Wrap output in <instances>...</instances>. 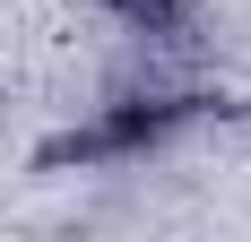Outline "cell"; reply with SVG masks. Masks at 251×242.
I'll return each mask as SVG.
<instances>
[{
    "mask_svg": "<svg viewBox=\"0 0 251 242\" xmlns=\"http://www.w3.org/2000/svg\"><path fill=\"white\" fill-rule=\"evenodd\" d=\"M130 35H156V44H182L191 35V0H104Z\"/></svg>",
    "mask_w": 251,
    "mask_h": 242,
    "instance_id": "1",
    "label": "cell"
}]
</instances>
